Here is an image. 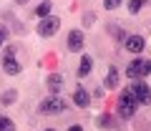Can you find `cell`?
I'll list each match as a JSON object with an SVG mask.
<instances>
[{
    "label": "cell",
    "instance_id": "cell-4",
    "mask_svg": "<svg viewBox=\"0 0 151 131\" xmlns=\"http://www.w3.org/2000/svg\"><path fill=\"white\" fill-rule=\"evenodd\" d=\"M0 63H3V71H5L8 76H18V73H20V63L15 60V48H13V45H10V48H5Z\"/></svg>",
    "mask_w": 151,
    "mask_h": 131
},
{
    "label": "cell",
    "instance_id": "cell-8",
    "mask_svg": "<svg viewBox=\"0 0 151 131\" xmlns=\"http://www.w3.org/2000/svg\"><path fill=\"white\" fill-rule=\"evenodd\" d=\"M81 48H83V33L81 30H70L68 33V50L78 53Z\"/></svg>",
    "mask_w": 151,
    "mask_h": 131
},
{
    "label": "cell",
    "instance_id": "cell-13",
    "mask_svg": "<svg viewBox=\"0 0 151 131\" xmlns=\"http://www.w3.org/2000/svg\"><path fill=\"white\" fill-rule=\"evenodd\" d=\"M35 15H38V18H45V15H50V3H48V0H43V3H40V5L35 8Z\"/></svg>",
    "mask_w": 151,
    "mask_h": 131
},
{
    "label": "cell",
    "instance_id": "cell-12",
    "mask_svg": "<svg viewBox=\"0 0 151 131\" xmlns=\"http://www.w3.org/2000/svg\"><path fill=\"white\" fill-rule=\"evenodd\" d=\"M106 86H108V88H116V86H119V71H116V68H108Z\"/></svg>",
    "mask_w": 151,
    "mask_h": 131
},
{
    "label": "cell",
    "instance_id": "cell-14",
    "mask_svg": "<svg viewBox=\"0 0 151 131\" xmlns=\"http://www.w3.org/2000/svg\"><path fill=\"white\" fill-rule=\"evenodd\" d=\"M144 5H146V0H129V13H134V15H136Z\"/></svg>",
    "mask_w": 151,
    "mask_h": 131
},
{
    "label": "cell",
    "instance_id": "cell-16",
    "mask_svg": "<svg viewBox=\"0 0 151 131\" xmlns=\"http://www.w3.org/2000/svg\"><path fill=\"white\" fill-rule=\"evenodd\" d=\"M13 101H15V91H5L3 98H0V104H5V106H10Z\"/></svg>",
    "mask_w": 151,
    "mask_h": 131
},
{
    "label": "cell",
    "instance_id": "cell-10",
    "mask_svg": "<svg viewBox=\"0 0 151 131\" xmlns=\"http://www.w3.org/2000/svg\"><path fill=\"white\" fill-rule=\"evenodd\" d=\"M48 88H50V93H60L63 91V76L60 73H50L48 76Z\"/></svg>",
    "mask_w": 151,
    "mask_h": 131
},
{
    "label": "cell",
    "instance_id": "cell-1",
    "mask_svg": "<svg viewBox=\"0 0 151 131\" xmlns=\"http://www.w3.org/2000/svg\"><path fill=\"white\" fill-rule=\"evenodd\" d=\"M126 76L131 81H141V78L151 76V58H134L126 66Z\"/></svg>",
    "mask_w": 151,
    "mask_h": 131
},
{
    "label": "cell",
    "instance_id": "cell-2",
    "mask_svg": "<svg viewBox=\"0 0 151 131\" xmlns=\"http://www.w3.org/2000/svg\"><path fill=\"white\" fill-rule=\"evenodd\" d=\"M136 109H139V104H136V98L131 96V91H129V88H126V91H121L119 106H116L119 116H121V119H131V116L136 114Z\"/></svg>",
    "mask_w": 151,
    "mask_h": 131
},
{
    "label": "cell",
    "instance_id": "cell-18",
    "mask_svg": "<svg viewBox=\"0 0 151 131\" xmlns=\"http://www.w3.org/2000/svg\"><path fill=\"white\" fill-rule=\"evenodd\" d=\"M5 38H8V30H5V28H3V25H0V45L5 43Z\"/></svg>",
    "mask_w": 151,
    "mask_h": 131
},
{
    "label": "cell",
    "instance_id": "cell-19",
    "mask_svg": "<svg viewBox=\"0 0 151 131\" xmlns=\"http://www.w3.org/2000/svg\"><path fill=\"white\" fill-rule=\"evenodd\" d=\"M98 124H101V126H111V119H108V116H101V119H98Z\"/></svg>",
    "mask_w": 151,
    "mask_h": 131
},
{
    "label": "cell",
    "instance_id": "cell-7",
    "mask_svg": "<svg viewBox=\"0 0 151 131\" xmlns=\"http://www.w3.org/2000/svg\"><path fill=\"white\" fill-rule=\"evenodd\" d=\"M144 48H146V40L141 38V35H126V50H131V53H141Z\"/></svg>",
    "mask_w": 151,
    "mask_h": 131
},
{
    "label": "cell",
    "instance_id": "cell-9",
    "mask_svg": "<svg viewBox=\"0 0 151 131\" xmlns=\"http://www.w3.org/2000/svg\"><path fill=\"white\" fill-rule=\"evenodd\" d=\"M73 104H76V106H81V109H86V106L91 104V96H88V91H86V88H81V86H78V88L73 91Z\"/></svg>",
    "mask_w": 151,
    "mask_h": 131
},
{
    "label": "cell",
    "instance_id": "cell-21",
    "mask_svg": "<svg viewBox=\"0 0 151 131\" xmlns=\"http://www.w3.org/2000/svg\"><path fill=\"white\" fill-rule=\"evenodd\" d=\"M18 3H20V5H23V3H28V0H18Z\"/></svg>",
    "mask_w": 151,
    "mask_h": 131
},
{
    "label": "cell",
    "instance_id": "cell-20",
    "mask_svg": "<svg viewBox=\"0 0 151 131\" xmlns=\"http://www.w3.org/2000/svg\"><path fill=\"white\" fill-rule=\"evenodd\" d=\"M68 131H81V126H70V129Z\"/></svg>",
    "mask_w": 151,
    "mask_h": 131
},
{
    "label": "cell",
    "instance_id": "cell-6",
    "mask_svg": "<svg viewBox=\"0 0 151 131\" xmlns=\"http://www.w3.org/2000/svg\"><path fill=\"white\" fill-rule=\"evenodd\" d=\"M38 109H40V114H60V111H65V104L60 96H50L45 101H40Z\"/></svg>",
    "mask_w": 151,
    "mask_h": 131
},
{
    "label": "cell",
    "instance_id": "cell-22",
    "mask_svg": "<svg viewBox=\"0 0 151 131\" xmlns=\"http://www.w3.org/2000/svg\"><path fill=\"white\" fill-rule=\"evenodd\" d=\"M45 131H55V129H45Z\"/></svg>",
    "mask_w": 151,
    "mask_h": 131
},
{
    "label": "cell",
    "instance_id": "cell-17",
    "mask_svg": "<svg viewBox=\"0 0 151 131\" xmlns=\"http://www.w3.org/2000/svg\"><path fill=\"white\" fill-rule=\"evenodd\" d=\"M121 3H124V0H103V8H106V10H116Z\"/></svg>",
    "mask_w": 151,
    "mask_h": 131
},
{
    "label": "cell",
    "instance_id": "cell-3",
    "mask_svg": "<svg viewBox=\"0 0 151 131\" xmlns=\"http://www.w3.org/2000/svg\"><path fill=\"white\" fill-rule=\"evenodd\" d=\"M129 91H131V96L136 98V104H139V106L151 104V88H149V83H144V78L136 81V83H131Z\"/></svg>",
    "mask_w": 151,
    "mask_h": 131
},
{
    "label": "cell",
    "instance_id": "cell-5",
    "mask_svg": "<svg viewBox=\"0 0 151 131\" xmlns=\"http://www.w3.org/2000/svg\"><path fill=\"white\" fill-rule=\"evenodd\" d=\"M58 28H60V18H55V15H45L38 23V33H40L43 38H50L53 33H58Z\"/></svg>",
    "mask_w": 151,
    "mask_h": 131
},
{
    "label": "cell",
    "instance_id": "cell-15",
    "mask_svg": "<svg viewBox=\"0 0 151 131\" xmlns=\"http://www.w3.org/2000/svg\"><path fill=\"white\" fill-rule=\"evenodd\" d=\"M0 131H15V126L8 116H0Z\"/></svg>",
    "mask_w": 151,
    "mask_h": 131
},
{
    "label": "cell",
    "instance_id": "cell-11",
    "mask_svg": "<svg viewBox=\"0 0 151 131\" xmlns=\"http://www.w3.org/2000/svg\"><path fill=\"white\" fill-rule=\"evenodd\" d=\"M93 68V58L91 55H81V66H78V78H86Z\"/></svg>",
    "mask_w": 151,
    "mask_h": 131
}]
</instances>
